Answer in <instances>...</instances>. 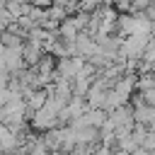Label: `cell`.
I'll return each instance as SVG.
<instances>
[{"label": "cell", "instance_id": "6da1fadb", "mask_svg": "<svg viewBox=\"0 0 155 155\" xmlns=\"http://www.w3.org/2000/svg\"><path fill=\"white\" fill-rule=\"evenodd\" d=\"M15 145H17V136L7 126H0V150H12Z\"/></svg>", "mask_w": 155, "mask_h": 155}, {"label": "cell", "instance_id": "7a4b0ae2", "mask_svg": "<svg viewBox=\"0 0 155 155\" xmlns=\"http://www.w3.org/2000/svg\"><path fill=\"white\" fill-rule=\"evenodd\" d=\"M111 155H131V153H126V150H119V153H111Z\"/></svg>", "mask_w": 155, "mask_h": 155}, {"label": "cell", "instance_id": "3957f363", "mask_svg": "<svg viewBox=\"0 0 155 155\" xmlns=\"http://www.w3.org/2000/svg\"><path fill=\"white\" fill-rule=\"evenodd\" d=\"M0 155H2V150H0Z\"/></svg>", "mask_w": 155, "mask_h": 155}]
</instances>
